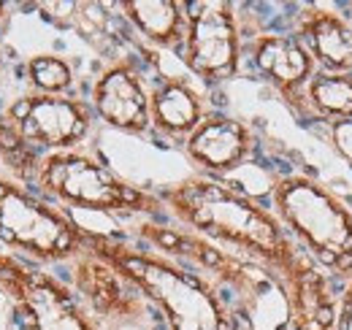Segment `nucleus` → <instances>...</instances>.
<instances>
[{
    "mask_svg": "<svg viewBox=\"0 0 352 330\" xmlns=\"http://www.w3.org/2000/svg\"><path fill=\"white\" fill-rule=\"evenodd\" d=\"M157 198L184 230L271 274L285 289L287 306L328 285V276L296 247L271 206L228 179L195 173L163 187Z\"/></svg>",
    "mask_w": 352,
    "mask_h": 330,
    "instance_id": "1",
    "label": "nucleus"
},
{
    "mask_svg": "<svg viewBox=\"0 0 352 330\" xmlns=\"http://www.w3.org/2000/svg\"><path fill=\"white\" fill-rule=\"evenodd\" d=\"M268 206L325 276L352 282V206L342 195L309 173H285L271 184Z\"/></svg>",
    "mask_w": 352,
    "mask_h": 330,
    "instance_id": "2",
    "label": "nucleus"
},
{
    "mask_svg": "<svg viewBox=\"0 0 352 330\" xmlns=\"http://www.w3.org/2000/svg\"><path fill=\"white\" fill-rule=\"evenodd\" d=\"M33 190L63 208L98 211L109 217H144L163 222L168 214L157 192L141 190L106 160L82 149L54 152L41 160Z\"/></svg>",
    "mask_w": 352,
    "mask_h": 330,
    "instance_id": "3",
    "label": "nucleus"
},
{
    "mask_svg": "<svg viewBox=\"0 0 352 330\" xmlns=\"http://www.w3.org/2000/svg\"><path fill=\"white\" fill-rule=\"evenodd\" d=\"M0 247L30 265H68L87 252V228L6 173H0Z\"/></svg>",
    "mask_w": 352,
    "mask_h": 330,
    "instance_id": "4",
    "label": "nucleus"
},
{
    "mask_svg": "<svg viewBox=\"0 0 352 330\" xmlns=\"http://www.w3.org/2000/svg\"><path fill=\"white\" fill-rule=\"evenodd\" d=\"M176 54L209 89L233 82L244 65V28L239 8L225 0L187 3V30Z\"/></svg>",
    "mask_w": 352,
    "mask_h": 330,
    "instance_id": "5",
    "label": "nucleus"
},
{
    "mask_svg": "<svg viewBox=\"0 0 352 330\" xmlns=\"http://www.w3.org/2000/svg\"><path fill=\"white\" fill-rule=\"evenodd\" d=\"M0 292L22 330H103L68 282L46 268L22 263L19 271L3 282Z\"/></svg>",
    "mask_w": 352,
    "mask_h": 330,
    "instance_id": "6",
    "label": "nucleus"
},
{
    "mask_svg": "<svg viewBox=\"0 0 352 330\" xmlns=\"http://www.w3.org/2000/svg\"><path fill=\"white\" fill-rule=\"evenodd\" d=\"M0 117L44 157L54 152L79 149L95 124L89 100L79 95L25 92L11 100Z\"/></svg>",
    "mask_w": 352,
    "mask_h": 330,
    "instance_id": "7",
    "label": "nucleus"
},
{
    "mask_svg": "<svg viewBox=\"0 0 352 330\" xmlns=\"http://www.w3.org/2000/svg\"><path fill=\"white\" fill-rule=\"evenodd\" d=\"M68 287L98 322H131L146 314L149 300L141 295V289L103 257L82 252L68 263Z\"/></svg>",
    "mask_w": 352,
    "mask_h": 330,
    "instance_id": "8",
    "label": "nucleus"
},
{
    "mask_svg": "<svg viewBox=\"0 0 352 330\" xmlns=\"http://www.w3.org/2000/svg\"><path fill=\"white\" fill-rule=\"evenodd\" d=\"M182 152L198 168L201 176L228 179L241 170L258 152V135L241 117L209 111L190 138L182 144Z\"/></svg>",
    "mask_w": 352,
    "mask_h": 330,
    "instance_id": "9",
    "label": "nucleus"
},
{
    "mask_svg": "<svg viewBox=\"0 0 352 330\" xmlns=\"http://www.w3.org/2000/svg\"><path fill=\"white\" fill-rule=\"evenodd\" d=\"M89 106L98 122L117 133L125 135L152 133L149 87L133 60H117L98 74L89 89Z\"/></svg>",
    "mask_w": 352,
    "mask_h": 330,
    "instance_id": "10",
    "label": "nucleus"
},
{
    "mask_svg": "<svg viewBox=\"0 0 352 330\" xmlns=\"http://www.w3.org/2000/svg\"><path fill=\"white\" fill-rule=\"evenodd\" d=\"M244 57L250 60L252 71L282 95L285 103L298 106V111L307 114L304 89L317 74V65L307 46L290 30H265L252 36L250 41H244Z\"/></svg>",
    "mask_w": 352,
    "mask_h": 330,
    "instance_id": "11",
    "label": "nucleus"
},
{
    "mask_svg": "<svg viewBox=\"0 0 352 330\" xmlns=\"http://www.w3.org/2000/svg\"><path fill=\"white\" fill-rule=\"evenodd\" d=\"M290 33L307 46L317 71L352 74V25L347 16L322 6H304Z\"/></svg>",
    "mask_w": 352,
    "mask_h": 330,
    "instance_id": "12",
    "label": "nucleus"
},
{
    "mask_svg": "<svg viewBox=\"0 0 352 330\" xmlns=\"http://www.w3.org/2000/svg\"><path fill=\"white\" fill-rule=\"evenodd\" d=\"M209 114L204 95L195 84L179 76H160L149 89V120L152 133H157L166 141L184 144L190 133L204 122Z\"/></svg>",
    "mask_w": 352,
    "mask_h": 330,
    "instance_id": "13",
    "label": "nucleus"
},
{
    "mask_svg": "<svg viewBox=\"0 0 352 330\" xmlns=\"http://www.w3.org/2000/svg\"><path fill=\"white\" fill-rule=\"evenodd\" d=\"M125 22L157 49L179 52L187 30V3L182 0H125L120 3Z\"/></svg>",
    "mask_w": 352,
    "mask_h": 330,
    "instance_id": "14",
    "label": "nucleus"
},
{
    "mask_svg": "<svg viewBox=\"0 0 352 330\" xmlns=\"http://www.w3.org/2000/svg\"><path fill=\"white\" fill-rule=\"evenodd\" d=\"M304 111L322 124L352 120V74L317 71L304 89Z\"/></svg>",
    "mask_w": 352,
    "mask_h": 330,
    "instance_id": "15",
    "label": "nucleus"
},
{
    "mask_svg": "<svg viewBox=\"0 0 352 330\" xmlns=\"http://www.w3.org/2000/svg\"><path fill=\"white\" fill-rule=\"evenodd\" d=\"M25 82L30 87V92L38 95H76V71L74 65L52 52L33 54L25 63Z\"/></svg>",
    "mask_w": 352,
    "mask_h": 330,
    "instance_id": "16",
    "label": "nucleus"
},
{
    "mask_svg": "<svg viewBox=\"0 0 352 330\" xmlns=\"http://www.w3.org/2000/svg\"><path fill=\"white\" fill-rule=\"evenodd\" d=\"M41 160H44V155L38 149H33L11 124L0 117V165L6 168V176L25 184V187H33Z\"/></svg>",
    "mask_w": 352,
    "mask_h": 330,
    "instance_id": "17",
    "label": "nucleus"
},
{
    "mask_svg": "<svg viewBox=\"0 0 352 330\" xmlns=\"http://www.w3.org/2000/svg\"><path fill=\"white\" fill-rule=\"evenodd\" d=\"M325 130H328V141H331L333 152L352 168V120L325 124Z\"/></svg>",
    "mask_w": 352,
    "mask_h": 330,
    "instance_id": "18",
    "label": "nucleus"
},
{
    "mask_svg": "<svg viewBox=\"0 0 352 330\" xmlns=\"http://www.w3.org/2000/svg\"><path fill=\"white\" fill-rule=\"evenodd\" d=\"M22 263H25V260L14 257L8 249L0 247V287H3V282H6L8 276H14V274L19 271V265H22Z\"/></svg>",
    "mask_w": 352,
    "mask_h": 330,
    "instance_id": "19",
    "label": "nucleus"
},
{
    "mask_svg": "<svg viewBox=\"0 0 352 330\" xmlns=\"http://www.w3.org/2000/svg\"><path fill=\"white\" fill-rule=\"evenodd\" d=\"M8 11H11V6H8V3H3V0H0V22H3V19H6V16H8Z\"/></svg>",
    "mask_w": 352,
    "mask_h": 330,
    "instance_id": "20",
    "label": "nucleus"
},
{
    "mask_svg": "<svg viewBox=\"0 0 352 330\" xmlns=\"http://www.w3.org/2000/svg\"><path fill=\"white\" fill-rule=\"evenodd\" d=\"M3 63H6V52H3V43H0V71H3Z\"/></svg>",
    "mask_w": 352,
    "mask_h": 330,
    "instance_id": "21",
    "label": "nucleus"
},
{
    "mask_svg": "<svg viewBox=\"0 0 352 330\" xmlns=\"http://www.w3.org/2000/svg\"><path fill=\"white\" fill-rule=\"evenodd\" d=\"M350 11H352V6H350ZM350 25H352V14H350Z\"/></svg>",
    "mask_w": 352,
    "mask_h": 330,
    "instance_id": "22",
    "label": "nucleus"
},
{
    "mask_svg": "<svg viewBox=\"0 0 352 330\" xmlns=\"http://www.w3.org/2000/svg\"><path fill=\"white\" fill-rule=\"evenodd\" d=\"M239 330H244V328H241V325H239Z\"/></svg>",
    "mask_w": 352,
    "mask_h": 330,
    "instance_id": "23",
    "label": "nucleus"
},
{
    "mask_svg": "<svg viewBox=\"0 0 352 330\" xmlns=\"http://www.w3.org/2000/svg\"><path fill=\"white\" fill-rule=\"evenodd\" d=\"M168 330H174V328H168Z\"/></svg>",
    "mask_w": 352,
    "mask_h": 330,
    "instance_id": "24",
    "label": "nucleus"
}]
</instances>
